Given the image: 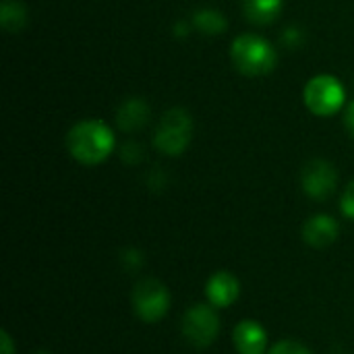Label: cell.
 <instances>
[{
    "label": "cell",
    "instance_id": "6da1fadb",
    "mask_svg": "<svg viewBox=\"0 0 354 354\" xmlns=\"http://www.w3.org/2000/svg\"><path fill=\"white\" fill-rule=\"evenodd\" d=\"M112 129L102 120H81L66 135L68 153L83 166H97L114 151Z\"/></svg>",
    "mask_w": 354,
    "mask_h": 354
},
{
    "label": "cell",
    "instance_id": "7a4b0ae2",
    "mask_svg": "<svg viewBox=\"0 0 354 354\" xmlns=\"http://www.w3.org/2000/svg\"><path fill=\"white\" fill-rule=\"evenodd\" d=\"M230 58L236 71H241L247 77L270 75L278 64L276 48L268 39L253 35V33H243L232 41Z\"/></svg>",
    "mask_w": 354,
    "mask_h": 354
},
{
    "label": "cell",
    "instance_id": "3957f363",
    "mask_svg": "<svg viewBox=\"0 0 354 354\" xmlns=\"http://www.w3.org/2000/svg\"><path fill=\"white\" fill-rule=\"evenodd\" d=\"M193 137V118L185 108L168 110L153 135V145L160 153L180 156L187 151Z\"/></svg>",
    "mask_w": 354,
    "mask_h": 354
},
{
    "label": "cell",
    "instance_id": "277c9868",
    "mask_svg": "<svg viewBox=\"0 0 354 354\" xmlns=\"http://www.w3.org/2000/svg\"><path fill=\"white\" fill-rule=\"evenodd\" d=\"M133 311L145 324H158L170 309V292L156 278H143L133 286Z\"/></svg>",
    "mask_w": 354,
    "mask_h": 354
},
{
    "label": "cell",
    "instance_id": "5b68a950",
    "mask_svg": "<svg viewBox=\"0 0 354 354\" xmlns=\"http://www.w3.org/2000/svg\"><path fill=\"white\" fill-rule=\"evenodd\" d=\"M346 102V91L342 83L332 75H317L305 85V104L315 116H332Z\"/></svg>",
    "mask_w": 354,
    "mask_h": 354
},
{
    "label": "cell",
    "instance_id": "8992f818",
    "mask_svg": "<svg viewBox=\"0 0 354 354\" xmlns=\"http://www.w3.org/2000/svg\"><path fill=\"white\" fill-rule=\"evenodd\" d=\"M183 336L195 348H207L220 334V315L209 303L191 305L183 317Z\"/></svg>",
    "mask_w": 354,
    "mask_h": 354
},
{
    "label": "cell",
    "instance_id": "52a82bcc",
    "mask_svg": "<svg viewBox=\"0 0 354 354\" xmlns=\"http://www.w3.org/2000/svg\"><path fill=\"white\" fill-rule=\"evenodd\" d=\"M301 185L307 197L326 201L338 185V172L328 160H311L301 172Z\"/></svg>",
    "mask_w": 354,
    "mask_h": 354
},
{
    "label": "cell",
    "instance_id": "ba28073f",
    "mask_svg": "<svg viewBox=\"0 0 354 354\" xmlns=\"http://www.w3.org/2000/svg\"><path fill=\"white\" fill-rule=\"evenodd\" d=\"M241 295V282L239 278L228 272V270H218L209 276L205 284V297L212 307L216 309H226L232 303H236Z\"/></svg>",
    "mask_w": 354,
    "mask_h": 354
},
{
    "label": "cell",
    "instance_id": "9c48e42d",
    "mask_svg": "<svg viewBox=\"0 0 354 354\" xmlns=\"http://www.w3.org/2000/svg\"><path fill=\"white\" fill-rule=\"evenodd\" d=\"M232 342L239 354H268V332L255 319H243L232 332Z\"/></svg>",
    "mask_w": 354,
    "mask_h": 354
},
{
    "label": "cell",
    "instance_id": "30bf717a",
    "mask_svg": "<svg viewBox=\"0 0 354 354\" xmlns=\"http://www.w3.org/2000/svg\"><path fill=\"white\" fill-rule=\"evenodd\" d=\"M338 234H340V226H338L336 218H332L328 214L311 216L303 226V241L313 249H326V247L334 245Z\"/></svg>",
    "mask_w": 354,
    "mask_h": 354
},
{
    "label": "cell",
    "instance_id": "8fae6325",
    "mask_svg": "<svg viewBox=\"0 0 354 354\" xmlns=\"http://www.w3.org/2000/svg\"><path fill=\"white\" fill-rule=\"evenodd\" d=\"M149 120V104L143 97H129L120 104L116 112V124L124 133H135L143 129Z\"/></svg>",
    "mask_w": 354,
    "mask_h": 354
},
{
    "label": "cell",
    "instance_id": "7c38bea8",
    "mask_svg": "<svg viewBox=\"0 0 354 354\" xmlns=\"http://www.w3.org/2000/svg\"><path fill=\"white\" fill-rule=\"evenodd\" d=\"M284 0H243V12L253 25H270L282 12Z\"/></svg>",
    "mask_w": 354,
    "mask_h": 354
},
{
    "label": "cell",
    "instance_id": "4fadbf2b",
    "mask_svg": "<svg viewBox=\"0 0 354 354\" xmlns=\"http://www.w3.org/2000/svg\"><path fill=\"white\" fill-rule=\"evenodd\" d=\"M0 23L8 33H17L27 23V8L17 0H4L0 6Z\"/></svg>",
    "mask_w": 354,
    "mask_h": 354
},
{
    "label": "cell",
    "instance_id": "5bb4252c",
    "mask_svg": "<svg viewBox=\"0 0 354 354\" xmlns=\"http://www.w3.org/2000/svg\"><path fill=\"white\" fill-rule=\"evenodd\" d=\"M193 23L205 35H220L226 31V17L216 8H201L193 15Z\"/></svg>",
    "mask_w": 354,
    "mask_h": 354
},
{
    "label": "cell",
    "instance_id": "9a60e30c",
    "mask_svg": "<svg viewBox=\"0 0 354 354\" xmlns=\"http://www.w3.org/2000/svg\"><path fill=\"white\" fill-rule=\"evenodd\" d=\"M118 259H120L122 270H124V272H129V274L139 272V270L143 268V263H145V255H143L139 249H135V247H127V249H122Z\"/></svg>",
    "mask_w": 354,
    "mask_h": 354
},
{
    "label": "cell",
    "instance_id": "2e32d148",
    "mask_svg": "<svg viewBox=\"0 0 354 354\" xmlns=\"http://www.w3.org/2000/svg\"><path fill=\"white\" fill-rule=\"evenodd\" d=\"M268 354H311V351L299 340H280L268 351Z\"/></svg>",
    "mask_w": 354,
    "mask_h": 354
},
{
    "label": "cell",
    "instance_id": "e0dca14e",
    "mask_svg": "<svg viewBox=\"0 0 354 354\" xmlns=\"http://www.w3.org/2000/svg\"><path fill=\"white\" fill-rule=\"evenodd\" d=\"M340 207H342V214L348 220H354V180L344 189L342 199H340Z\"/></svg>",
    "mask_w": 354,
    "mask_h": 354
},
{
    "label": "cell",
    "instance_id": "ac0fdd59",
    "mask_svg": "<svg viewBox=\"0 0 354 354\" xmlns=\"http://www.w3.org/2000/svg\"><path fill=\"white\" fill-rule=\"evenodd\" d=\"M120 156L127 164H139L141 158H143V149L139 143H127L122 149H120Z\"/></svg>",
    "mask_w": 354,
    "mask_h": 354
},
{
    "label": "cell",
    "instance_id": "d6986e66",
    "mask_svg": "<svg viewBox=\"0 0 354 354\" xmlns=\"http://www.w3.org/2000/svg\"><path fill=\"white\" fill-rule=\"evenodd\" d=\"M284 44H286L288 48H297V46H301V44H303V33H301L297 27L286 29V33H284Z\"/></svg>",
    "mask_w": 354,
    "mask_h": 354
},
{
    "label": "cell",
    "instance_id": "ffe728a7",
    "mask_svg": "<svg viewBox=\"0 0 354 354\" xmlns=\"http://www.w3.org/2000/svg\"><path fill=\"white\" fill-rule=\"evenodd\" d=\"M0 346H2V354H15V344H12V338L8 336V332L0 334Z\"/></svg>",
    "mask_w": 354,
    "mask_h": 354
},
{
    "label": "cell",
    "instance_id": "44dd1931",
    "mask_svg": "<svg viewBox=\"0 0 354 354\" xmlns=\"http://www.w3.org/2000/svg\"><path fill=\"white\" fill-rule=\"evenodd\" d=\"M346 127H348L351 135L354 137V102L348 104V110H346Z\"/></svg>",
    "mask_w": 354,
    "mask_h": 354
},
{
    "label": "cell",
    "instance_id": "7402d4cb",
    "mask_svg": "<svg viewBox=\"0 0 354 354\" xmlns=\"http://www.w3.org/2000/svg\"><path fill=\"white\" fill-rule=\"evenodd\" d=\"M35 354H50V353H48V351H37Z\"/></svg>",
    "mask_w": 354,
    "mask_h": 354
}]
</instances>
